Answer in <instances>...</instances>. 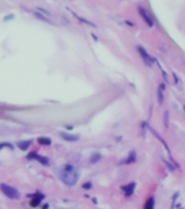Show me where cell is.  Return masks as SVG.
<instances>
[{
	"instance_id": "1",
	"label": "cell",
	"mask_w": 185,
	"mask_h": 209,
	"mask_svg": "<svg viewBox=\"0 0 185 209\" xmlns=\"http://www.w3.org/2000/svg\"><path fill=\"white\" fill-rule=\"evenodd\" d=\"M60 178L63 183L68 186H73L77 183L79 179V172L78 170L72 165H65L60 170Z\"/></svg>"
},
{
	"instance_id": "2",
	"label": "cell",
	"mask_w": 185,
	"mask_h": 209,
	"mask_svg": "<svg viewBox=\"0 0 185 209\" xmlns=\"http://www.w3.org/2000/svg\"><path fill=\"white\" fill-rule=\"evenodd\" d=\"M0 190L10 200H19L21 197L19 191L16 190L15 187H13V186H11V185L2 183V184H0Z\"/></svg>"
},
{
	"instance_id": "3",
	"label": "cell",
	"mask_w": 185,
	"mask_h": 209,
	"mask_svg": "<svg viewBox=\"0 0 185 209\" xmlns=\"http://www.w3.org/2000/svg\"><path fill=\"white\" fill-rule=\"evenodd\" d=\"M137 10H139V13H140L142 19H144V22L146 23V25H147V26H149V27H151V26L154 25V21H153L151 15L148 14V12H147L144 8H142V7H139Z\"/></svg>"
},
{
	"instance_id": "4",
	"label": "cell",
	"mask_w": 185,
	"mask_h": 209,
	"mask_svg": "<svg viewBox=\"0 0 185 209\" xmlns=\"http://www.w3.org/2000/svg\"><path fill=\"white\" fill-rule=\"evenodd\" d=\"M137 50H139V53L141 55L143 62H144L147 66H151V64H153V58L146 52L145 49L142 48V47H137Z\"/></svg>"
},
{
	"instance_id": "5",
	"label": "cell",
	"mask_w": 185,
	"mask_h": 209,
	"mask_svg": "<svg viewBox=\"0 0 185 209\" xmlns=\"http://www.w3.org/2000/svg\"><path fill=\"white\" fill-rule=\"evenodd\" d=\"M26 158H27V159H36V161H38L40 164L46 165V166L49 164V159L47 158V157H44V156L38 155V154H37V153H35V152H33V153H29Z\"/></svg>"
},
{
	"instance_id": "6",
	"label": "cell",
	"mask_w": 185,
	"mask_h": 209,
	"mask_svg": "<svg viewBox=\"0 0 185 209\" xmlns=\"http://www.w3.org/2000/svg\"><path fill=\"white\" fill-rule=\"evenodd\" d=\"M134 186H135L134 183H129L128 185L121 186V190L125 192V194H126L127 196H130V195L133 193V191H134Z\"/></svg>"
},
{
	"instance_id": "7",
	"label": "cell",
	"mask_w": 185,
	"mask_h": 209,
	"mask_svg": "<svg viewBox=\"0 0 185 209\" xmlns=\"http://www.w3.org/2000/svg\"><path fill=\"white\" fill-rule=\"evenodd\" d=\"M42 198H44V195L42 194H35L34 198H33L32 202H30V206H32V207H37Z\"/></svg>"
},
{
	"instance_id": "8",
	"label": "cell",
	"mask_w": 185,
	"mask_h": 209,
	"mask_svg": "<svg viewBox=\"0 0 185 209\" xmlns=\"http://www.w3.org/2000/svg\"><path fill=\"white\" fill-rule=\"evenodd\" d=\"M61 136L63 138L64 140H66V141H77L78 139H79V136H76V134H68V133H65V132H61Z\"/></svg>"
},
{
	"instance_id": "9",
	"label": "cell",
	"mask_w": 185,
	"mask_h": 209,
	"mask_svg": "<svg viewBox=\"0 0 185 209\" xmlns=\"http://www.w3.org/2000/svg\"><path fill=\"white\" fill-rule=\"evenodd\" d=\"M32 143L33 142L30 141V140H28V141H21L17 143V147H19V150H22V151H26L29 146H30Z\"/></svg>"
},
{
	"instance_id": "10",
	"label": "cell",
	"mask_w": 185,
	"mask_h": 209,
	"mask_svg": "<svg viewBox=\"0 0 185 209\" xmlns=\"http://www.w3.org/2000/svg\"><path fill=\"white\" fill-rule=\"evenodd\" d=\"M37 141L39 144H42V145H50L51 144V140L47 136H40V138H38Z\"/></svg>"
},
{
	"instance_id": "11",
	"label": "cell",
	"mask_w": 185,
	"mask_h": 209,
	"mask_svg": "<svg viewBox=\"0 0 185 209\" xmlns=\"http://www.w3.org/2000/svg\"><path fill=\"white\" fill-rule=\"evenodd\" d=\"M154 204H155V203H154V198L151 197L149 200L146 202L144 209H154Z\"/></svg>"
},
{
	"instance_id": "12",
	"label": "cell",
	"mask_w": 185,
	"mask_h": 209,
	"mask_svg": "<svg viewBox=\"0 0 185 209\" xmlns=\"http://www.w3.org/2000/svg\"><path fill=\"white\" fill-rule=\"evenodd\" d=\"M101 158V155L100 154H97V153H95V154H93L91 157H90V163H92V164H95V163H97V161Z\"/></svg>"
},
{
	"instance_id": "13",
	"label": "cell",
	"mask_w": 185,
	"mask_h": 209,
	"mask_svg": "<svg viewBox=\"0 0 185 209\" xmlns=\"http://www.w3.org/2000/svg\"><path fill=\"white\" fill-rule=\"evenodd\" d=\"M134 161H135V153L133 152V153H130L128 159L126 161V164H131V163H133Z\"/></svg>"
},
{
	"instance_id": "14",
	"label": "cell",
	"mask_w": 185,
	"mask_h": 209,
	"mask_svg": "<svg viewBox=\"0 0 185 209\" xmlns=\"http://www.w3.org/2000/svg\"><path fill=\"white\" fill-rule=\"evenodd\" d=\"M158 100H159V102H162V92H161V90L158 91Z\"/></svg>"
},
{
	"instance_id": "15",
	"label": "cell",
	"mask_w": 185,
	"mask_h": 209,
	"mask_svg": "<svg viewBox=\"0 0 185 209\" xmlns=\"http://www.w3.org/2000/svg\"><path fill=\"white\" fill-rule=\"evenodd\" d=\"M90 187H91V183H89V182L83 184V189H86V190H89Z\"/></svg>"
},
{
	"instance_id": "16",
	"label": "cell",
	"mask_w": 185,
	"mask_h": 209,
	"mask_svg": "<svg viewBox=\"0 0 185 209\" xmlns=\"http://www.w3.org/2000/svg\"><path fill=\"white\" fill-rule=\"evenodd\" d=\"M184 111H185V106H184Z\"/></svg>"
}]
</instances>
